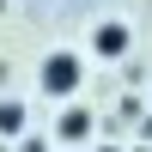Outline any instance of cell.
Instances as JSON below:
<instances>
[{
	"instance_id": "2",
	"label": "cell",
	"mask_w": 152,
	"mask_h": 152,
	"mask_svg": "<svg viewBox=\"0 0 152 152\" xmlns=\"http://www.w3.org/2000/svg\"><path fill=\"white\" fill-rule=\"evenodd\" d=\"M128 49H134V24H128V18L91 24V55H97V61H128Z\"/></svg>"
},
{
	"instance_id": "1",
	"label": "cell",
	"mask_w": 152,
	"mask_h": 152,
	"mask_svg": "<svg viewBox=\"0 0 152 152\" xmlns=\"http://www.w3.org/2000/svg\"><path fill=\"white\" fill-rule=\"evenodd\" d=\"M37 91H49L55 104H73V97L85 91V61L73 55V49H49V55L37 61Z\"/></svg>"
},
{
	"instance_id": "3",
	"label": "cell",
	"mask_w": 152,
	"mask_h": 152,
	"mask_svg": "<svg viewBox=\"0 0 152 152\" xmlns=\"http://www.w3.org/2000/svg\"><path fill=\"white\" fill-rule=\"evenodd\" d=\"M55 140H67V146H85V140H91V110L67 104V110H61V122H55Z\"/></svg>"
},
{
	"instance_id": "5",
	"label": "cell",
	"mask_w": 152,
	"mask_h": 152,
	"mask_svg": "<svg viewBox=\"0 0 152 152\" xmlns=\"http://www.w3.org/2000/svg\"><path fill=\"white\" fill-rule=\"evenodd\" d=\"M140 140H146V146H152V122H146V128H140Z\"/></svg>"
},
{
	"instance_id": "4",
	"label": "cell",
	"mask_w": 152,
	"mask_h": 152,
	"mask_svg": "<svg viewBox=\"0 0 152 152\" xmlns=\"http://www.w3.org/2000/svg\"><path fill=\"white\" fill-rule=\"evenodd\" d=\"M0 134H6V140H18V134H24V104H12V97L0 104Z\"/></svg>"
}]
</instances>
